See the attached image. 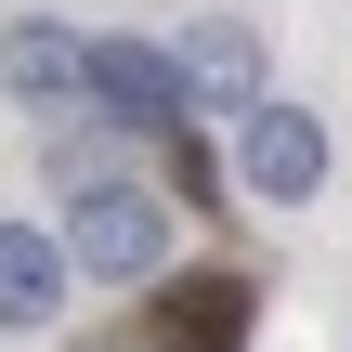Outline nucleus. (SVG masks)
<instances>
[{"mask_svg":"<svg viewBox=\"0 0 352 352\" xmlns=\"http://www.w3.org/2000/svg\"><path fill=\"white\" fill-rule=\"evenodd\" d=\"M65 248H78V274H104V287H144V274L170 261V209H157L144 183H78V222H65Z\"/></svg>","mask_w":352,"mask_h":352,"instance_id":"1","label":"nucleus"},{"mask_svg":"<svg viewBox=\"0 0 352 352\" xmlns=\"http://www.w3.org/2000/svg\"><path fill=\"white\" fill-rule=\"evenodd\" d=\"M91 104H104L118 131H157V144H170L196 91H183V52H157V39H91Z\"/></svg>","mask_w":352,"mask_h":352,"instance_id":"2","label":"nucleus"},{"mask_svg":"<svg viewBox=\"0 0 352 352\" xmlns=\"http://www.w3.org/2000/svg\"><path fill=\"white\" fill-rule=\"evenodd\" d=\"M235 170H248V183H261L274 209H300V196L327 183V131H314L300 104H261V118H248V157H235Z\"/></svg>","mask_w":352,"mask_h":352,"instance_id":"3","label":"nucleus"},{"mask_svg":"<svg viewBox=\"0 0 352 352\" xmlns=\"http://www.w3.org/2000/svg\"><path fill=\"white\" fill-rule=\"evenodd\" d=\"M0 78H13L26 104H78V91H91V39L52 26V13H26V26L0 39Z\"/></svg>","mask_w":352,"mask_h":352,"instance_id":"4","label":"nucleus"},{"mask_svg":"<svg viewBox=\"0 0 352 352\" xmlns=\"http://www.w3.org/2000/svg\"><path fill=\"white\" fill-rule=\"evenodd\" d=\"M65 261H78V248L0 222V327H52V314H65Z\"/></svg>","mask_w":352,"mask_h":352,"instance_id":"5","label":"nucleus"},{"mask_svg":"<svg viewBox=\"0 0 352 352\" xmlns=\"http://www.w3.org/2000/svg\"><path fill=\"white\" fill-rule=\"evenodd\" d=\"M157 327H170V352H235V327H248V274H196V287H170Z\"/></svg>","mask_w":352,"mask_h":352,"instance_id":"6","label":"nucleus"},{"mask_svg":"<svg viewBox=\"0 0 352 352\" xmlns=\"http://www.w3.org/2000/svg\"><path fill=\"white\" fill-rule=\"evenodd\" d=\"M183 91H196V104H248V91H261L248 26H196V39H183Z\"/></svg>","mask_w":352,"mask_h":352,"instance_id":"7","label":"nucleus"}]
</instances>
